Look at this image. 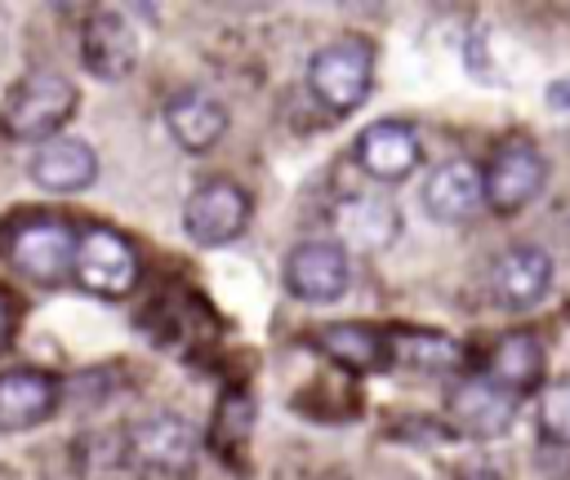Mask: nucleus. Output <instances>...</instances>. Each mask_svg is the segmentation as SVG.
I'll return each mask as SVG.
<instances>
[{"instance_id":"2eb2a0df","label":"nucleus","mask_w":570,"mask_h":480,"mask_svg":"<svg viewBox=\"0 0 570 480\" xmlns=\"http://www.w3.org/2000/svg\"><path fill=\"white\" fill-rule=\"evenodd\" d=\"M27 173H31L36 187L58 191V196H71V191H85L98 178V156L80 138H49V142H40L31 151Z\"/></svg>"},{"instance_id":"f3484780","label":"nucleus","mask_w":570,"mask_h":480,"mask_svg":"<svg viewBox=\"0 0 570 480\" xmlns=\"http://www.w3.org/2000/svg\"><path fill=\"white\" fill-rule=\"evenodd\" d=\"M165 129L183 151H209L227 133V111L214 93L183 89L165 102Z\"/></svg>"},{"instance_id":"412c9836","label":"nucleus","mask_w":570,"mask_h":480,"mask_svg":"<svg viewBox=\"0 0 570 480\" xmlns=\"http://www.w3.org/2000/svg\"><path fill=\"white\" fill-rule=\"evenodd\" d=\"M539 431L552 444H566L570 449V378L548 382L539 391Z\"/></svg>"},{"instance_id":"6e6552de","label":"nucleus","mask_w":570,"mask_h":480,"mask_svg":"<svg viewBox=\"0 0 570 480\" xmlns=\"http://www.w3.org/2000/svg\"><path fill=\"white\" fill-rule=\"evenodd\" d=\"M517 404H521V400L508 396L503 387H494L485 373L463 378V382H454V387L445 391V418H450V427H454L459 436H468V440H499V436L512 427Z\"/></svg>"},{"instance_id":"f257e3e1","label":"nucleus","mask_w":570,"mask_h":480,"mask_svg":"<svg viewBox=\"0 0 570 480\" xmlns=\"http://www.w3.org/2000/svg\"><path fill=\"white\" fill-rule=\"evenodd\" d=\"M76 84L62 76V71H49V67H36L27 71L9 93H4V107H0V129L18 142H49L58 138V129L76 116Z\"/></svg>"},{"instance_id":"1a4fd4ad","label":"nucleus","mask_w":570,"mask_h":480,"mask_svg":"<svg viewBox=\"0 0 570 480\" xmlns=\"http://www.w3.org/2000/svg\"><path fill=\"white\" fill-rule=\"evenodd\" d=\"M347 280H352V262L343 244L307 240V244H294L285 258V289L298 302H312V307L338 302L347 293Z\"/></svg>"},{"instance_id":"aec40b11","label":"nucleus","mask_w":570,"mask_h":480,"mask_svg":"<svg viewBox=\"0 0 570 480\" xmlns=\"http://www.w3.org/2000/svg\"><path fill=\"white\" fill-rule=\"evenodd\" d=\"M387 342H392V360H405L410 369H423V373H450L463 360L454 338L428 333V329H392Z\"/></svg>"},{"instance_id":"a211bd4d","label":"nucleus","mask_w":570,"mask_h":480,"mask_svg":"<svg viewBox=\"0 0 570 480\" xmlns=\"http://www.w3.org/2000/svg\"><path fill=\"white\" fill-rule=\"evenodd\" d=\"M334 231L352 249H387L401 236V213L383 196H347L334 204Z\"/></svg>"},{"instance_id":"f8f14e48","label":"nucleus","mask_w":570,"mask_h":480,"mask_svg":"<svg viewBox=\"0 0 570 480\" xmlns=\"http://www.w3.org/2000/svg\"><path fill=\"white\" fill-rule=\"evenodd\" d=\"M423 209L436 218V222H468L481 204H485V182H481V164L454 156V160H441L428 178H423V191H419Z\"/></svg>"},{"instance_id":"ddd939ff","label":"nucleus","mask_w":570,"mask_h":480,"mask_svg":"<svg viewBox=\"0 0 570 480\" xmlns=\"http://www.w3.org/2000/svg\"><path fill=\"white\" fill-rule=\"evenodd\" d=\"M80 58H85L89 76H98V80H125L134 71V62H138V36H134V27L120 13L98 9L85 22Z\"/></svg>"},{"instance_id":"39448f33","label":"nucleus","mask_w":570,"mask_h":480,"mask_svg":"<svg viewBox=\"0 0 570 480\" xmlns=\"http://www.w3.org/2000/svg\"><path fill=\"white\" fill-rule=\"evenodd\" d=\"M125 462L134 471H147V476H187L196 467V431L187 418L178 413H151V418H138L129 431H125Z\"/></svg>"},{"instance_id":"6ab92c4d","label":"nucleus","mask_w":570,"mask_h":480,"mask_svg":"<svg viewBox=\"0 0 570 480\" xmlns=\"http://www.w3.org/2000/svg\"><path fill=\"white\" fill-rule=\"evenodd\" d=\"M485 378L521 400L525 391H534L543 382V342L534 333H525V329L503 333L485 356Z\"/></svg>"},{"instance_id":"f03ea898","label":"nucleus","mask_w":570,"mask_h":480,"mask_svg":"<svg viewBox=\"0 0 570 480\" xmlns=\"http://www.w3.org/2000/svg\"><path fill=\"white\" fill-rule=\"evenodd\" d=\"M374 80V44L361 36H338L330 44H321L307 62V89L321 107L347 116L365 102Z\"/></svg>"},{"instance_id":"423d86ee","label":"nucleus","mask_w":570,"mask_h":480,"mask_svg":"<svg viewBox=\"0 0 570 480\" xmlns=\"http://www.w3.org/2000/svg\"><path fill=\"white\" fill-rule=\"evenodd\" d=\"M138 249L116 227H89L76 244V280L98 298H125L138 284Z\"/></svg>"},{"instance_id":"20e7f679","label":"nucleus","mask_w":570,"mask_h":480,"mask_svg":"<svg viewBox=\"0 0 570 480\" xmlns=\"http://www.w3.org/2000/svg\"><path fill=\"white\" fill-rule=\"evenodd\" d=\"M76 244H80V236L71 231V222L49 218V213H31L9 231L4 253L27 280L58 284L76 271Z\"/></svg>"},{"instance_id":"7ed1b4c3","label":"nucleus","mask_w":570,"mask_h":480,"mask_svg":"<svg viewBox=\"0 0 570 480\" xmlns=\"http://www.w3.org/2000/svg\"><path fill=\"white\" fill-rule=\"evenodd\" d=\"M481 182H485V209H494V213L508 218V213L525 209L543 191L548 160H543V151L530 138L508 133V138H499L490 147V156L481 164Z\"/></svg>"},{"instance_id":"b1692460","label":"nucleus","mask_w":570,"mask_h":480,"mask_svg":"<svg viewBox=\"0 0 570 480\" xmlns=\"http://www.w3.org/2000/svg\"><path fill=\"white\" fill-rule=\"evenodd\" d=\"M459 480H499L490 467H468V471H459Z\"/></svg>"},{"instance_id":"4be33fe9","label":"nucleus","mask_w":570,"mask_h":480,"mask_svg":"<svg viewBox=\"0 0 570 480\" xmlns=\"http://www.w3.org/2000/svg\"><path fill=\"white\" fill-rule=\"evenodd\" d=\"M543 98H548V107H557V111H570V76H557V80H548Z\"/></svg>"},{"instance_id":"9d476101","label":"nucleus","mask_w":570,"mask_h":480,"mask_svg":"<svg viewBox=\"0 0 570 480\" xmlns=\"http://www.w3.org/2000/svg\"><path fill=\"white\" fill-rule=\"evenodd\" d=\"M552 289V258L534 244H512L490 267V298L508 311L534 307Z\"/></svg>"},{"instance_id":"9b49d317","label":"nucleus","mask_w":570,"mask_h":480,"mask_svg":"<svg viewBox=\"0 0 570 480\" xmlns=\"http://www.w3.org/2000/svg\"><path fill=\"white\" fill-rule=\"evenodd\" d=\"M419 133L410 120H374L361 138H356V164L374 178V182H401L419 169Z\"/></svg>"},{"instance_id":"0eeeda50","label":"nucleus","mask_w":570,"mask_h":480,"mask_svg":"<svg viewBox=\"0 0 570 480\" xmlns=\"http://www.w3.org/2000/svg\"><path fill=\"white\" fill-rule=\"evenodd\" d=\"M245 227H249V196L236 182H223V178L200 182L183 204V231L205 249L232 244Z\"/></svg>"},{"instance_id":"5701e85b","label":"nucleus","mask_w":570,"mask_h":480,"mask_svg":"<svg viewBox=\"0 0 570 480\" xmlns=\"http://www.w3.org/2000/svg\"><path fill=\"white\" fill-rule=\"evenodd\" d=\"M9 324H13V307H9V298L0 293V338H9Z\"/></svg>"},{"instance_id":"dca6fc26","label":"nucleus","mask_w":570,"mask_h":480,"mask_svg":"<svg viewBox=\"0 0 570 480\" xmlns=\"http://www.w3.org/2000/svg\"><path fill=\"white\" fill-rule=\"evenodd\" d=\"M58 409V378L45 369L0 373V431H27Z\"/></svg>"},{"instance_id":"4468645a","label":"nucleus","mask_w":570,"mask_h":480,"mask_svg":"<svg viewBox=\"0 0 570 480\" xmlns=\"http://www.w3.org/2000/svg\"><path fill=\"white\" fill-rule=\"evenodd\" d=\"M307 342L334 360L338 369L347 373H383L392 364V342L383 329H370V324H321L307 333Z\"/></svg>"}]
</instances>
